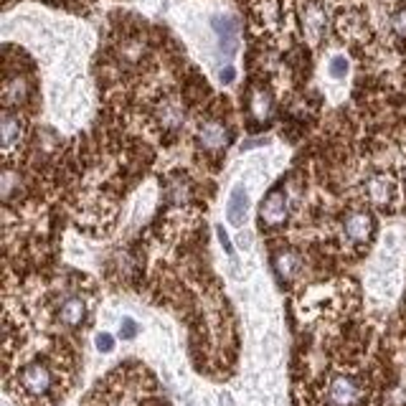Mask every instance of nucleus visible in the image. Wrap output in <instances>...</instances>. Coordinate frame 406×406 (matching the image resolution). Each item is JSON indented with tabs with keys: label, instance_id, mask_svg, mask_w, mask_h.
Here are the masks:
<instances>
[{
	"label": "nucleus",
	"instance_id": "obj_9",
	"mask_svg": "<svg viewBox=\"0 0 406 406\" xmlns=\"http://www.w3.org/2000/svg\"><path fill=\"white\" fill-rule=\"evenodd\" d=\"M297 269H300V257H297V252H292V249L277 252V257H274V272H277V277L292 279L297 274Z\"/></svg>",
	"mask_w": 406,
	"mask_h": 406
},
{
	"label": "nucleus",
	"instance_id": "obj_21",
	"mask_svg": "<svg viewBox=\"0 0 406 406\" xmlns=\"http://www.w3.org/2000/svg\"><path fill=\"white\" fill-rule=\"evenodd\" d=\"M97 348L102 350V353H110V350L115 348V338H112L110 333H102V336H97Z\"/></svg>",
	"mask_w": 406,
	"mask_h": 406
},
{
	"label": "nucleus",
	"instance_id": "obj_22",
	"mask_svg": "<svg viewBox=\"0 0 406 406\" xmlns=\"http://www.w3.org/2000/svg\"><path fill=\"white\" fill-rule=\"evenodd\" d=\"M13 186H15V173L6 170V173H3V196H6V198H11V194H13Z\"/></svg>",
	"mask_w": 406,
	"mask_h": 406
},
{
	"label": "nucleus",
	"instance_id": "obj_17",
	"mask_svg": "<svg viewBox=\"0 0 406 406\" xmlns=\"http://www.w3.org/2000/svg\"><path fill=\"white\" fill-rule=\"evenodd\" d=\"M345 71H348V61H345V56H336L333 61H330V74L336 79L345 77Z\"/></svg>",
	"mask_w": 406,
	"mask_h": 406
},
{
	"label": "nucleus",
	"instance_id": "obj_6",
	"mask_svg": "<svg viewBox=\"0 0 406 406\" xmlns=\"http://www.w3.org/2000/svg\"><path fill=\"white\" fill-rule=\"evenodd\" d=\"M198 142L201 148L206 150H221L226 148V142H229V129L221 122H206L198 132Z\"/></svg>",
	"mask_w": 406,
	"mask_h": 406
},
{
	"label": "nucleus",
	"instance_id": "obj_2",
	"mask_svg": "<svg viewBox=\"0 0 406 406\" xmlns=\"http://www.w3.org/2000/svg\"><path fill=\"white\" fill-rule=\"evenodd\" d=\"M23 388H26L31 396H44L51 388V371L44 366V363H31V366L23 368Z\"/></svg>",
	"mask_w": 406,
	"mask_h": 406
},
{
	"label": "nucleus",
	"instance_id": "obj_3",
	"mask_svg": "<svg viewBox=\"0 0 406 406\" xmlns=\"http://www.w3.org/2000/svg\"><path fill=\"white\" fill-rule=\"evenodd\" d=\"M211 23H213V31H216V36H219L221 51H224L226 56H234V53H236V49H239V26H236V20H234L231 15H216Z\"/></svg>",
	"mask_w": 406,
	"mask_h": 406
},
{
	"label": "nucleus",
	"instance_id": "obj_8",
	"mask_svg": "<svg viewBox=\"0 0 406 406\" xmlns=\"http://www.w3.org/2000/svg\"><path fill=\"white\" fill-rule=\"evenodd\" d=\"M371 231H374V221H371L368 213L355 211L345 219V234H348L353 241H366V239L371 236Z\"/></svg>",
	"mask_w": 406,
	"mask_h": 406
},
{
	"label": "nucleus",
	"instance_id": "obj_15",
	"mask_svg": "<svg viewBox=\"0 0 406 406\" xmlns=\"http://www.w3.org/2000/svg\"><path fill=\"white\" fill-rule=\"evenodd\" d=\"M368 194H371V198H374L376 203H383V201H388V196H391V183H388L386 178H374V181L368 183Z\"/></svg>",
	"mask_w": 406,
	"mask_h": 406
},
{
	"label": "nucleus",
	"instance_id": "obj_16",
	"mask_svg": "<svg viewBox=\"0 0 406 406\" xmlns=\"http://www.w3.org/2000/svg\"><path fill=\"white\" fill-rule=\"evenodd\" d=\"M160 120H163L165 127H178V125L183 122V115H181V110H178L175 104H165L163 112H160Z\"/></svg>",
	"mask_w": 406,
	"mask_h": 406
},
{
	"label": "nucleus",
	"instance_id": "obj_14",
	"mask_svg": "<svg viewBox=\"0 0 406 406\" xmlns=\"http://www.w3.org/2000/svg\"><path fill=\"white\" fill-rule=\"evenodd\" d=\"M188 194H191V186H188L186 178H173L165 188V196H168L170 203H183V201H188Z\"/></svg>",
	"mask_w": 406,
	"mask_h": 406
},
{
	"label": "nucleus",
	"instance_id": "obj_20",
	"mask_svg": "<svg viewBox=\"0 0 406 406\" xmlns=\"http://www.w3.org/2000/svg\"><path fill=\"white\" fill-rule=\"evenodd\" d=\"M391 26H393V31L399 33V36H406V11H399V13L393 15Z\"/></svg>",
	"mask_w": 406,
	"mask_h": 406
},
{
	"label": "nucleus",
	"instance_id": "obj_7",
	"mask_svg": "<svg viewBox=\"0 0 406 406\" xmlns=\"http://www.w3.org/2000/svg\"><path fill=\"white\" fill-rule=\"evenodd\" d=\"M84 317H87V305L84 300H79V297H69V300H64L61 307H58V320L64 322V325H69V328L82 325Z\"/></svg>",
	"mask_w": 406,
	"mask_h": 406
},
{
	"label": "nucleus",
	"instance_id": "obj_13",
	"mask_svg": "<svg viewBox=\"0 0 406 406\" xmlns=\"http://www.w3.org/2000/svg\"><path fill=\"white\" fill-rule=\"evenodd\" d=\"M303 23H305V31H307L312 39H317V36L325 31V26H328V18H325V13H322V8L310 6L307 13L303 15Z\"/></svg>",
	"mask_w": 406,
	"mask_h": 406
},
{
	"label": "nucleus",
	"instance_id": "obj_5",
	"mask_svg": "<svg viewBox=\"0 0 406 406\" xmlns=\"http://www.w3.org/2000/svg\"><path fill=\"white\" fill-rule=\"evenodd\" d=\"M246 211H249V196H246L244 186H236L229 196V206H226V216L231 226H244Z\"/></svg>",
	"mask_w": 406,
	"mask_h": 406
},
{
	"label": "nucleus",
	"instance_id": "obj_10",
	"mask_svg": "<svg viewBox=\"0 0 406 406\" xmlns=\"http://www.w3.org/2000/svg\"><path fill=\"white\" fill-rule=\"evenodd\" d=\"M28 97V84L23 77H11L3 87V99H6L8 107H13V104H23Z\"/></svg>",
	"mask_w": 406,
	"mask_h": 406
},
{
	"label": "nucleus",
	"instance_id": "obj_12",
	"mask_svg": "<svg viewBox=\"0 0 406 406\" xmlns=\"http://www.w3.org/2000/svg\"><path fill=\"white\" fill-rule=\"evenodd\" d=\"M249 107H252V115L257 117V120H269L272 107H274V102H272V94H269V91H267V89H257V91H252Z\"/></svg>",
	"mask_w": 406,
	"mask_h": 406
},
{
	"label": "nucleus",
	"instance_id": "obj_4",
	"mask_svg": "<svg viewBox=\"0 0 406 406\" xmlns=\"http://www.w3.org/2000/svg\"><path fill=\"white\" fill-rule=\"evenodd\" d=\"M361 396V388L353 379L348 376H338L333 383H330V401L336 406H353Z\"/></svg>",
	"mask_w": 406,
	"mask_h": 406
},
{
	"label": "nucleus",
	"instance_id": "obj_18",
	"mask_svg": "<svg viewBox=\"0 0 406 406\" xmlns=\"http://www.w3.org/2000/svg\"><path fill=\"white\" fill-rule=\"evenodd\" d=\"M120 336L125 338V341H129V338L137 336V325L132 317H122V325H120Z\"/></svg>",
	"mask_w": 406,
	"mask_h": 406
},
{
	"label": "nucleus",
	"instance_id": "obj_19",
	"mask_svg": "<svg viewBox=\"0 0 406 406\" xmlns=\"http://www.w3.org/2000/svg\"><path fill=\"white\" fill-rule=\"evenodd\" d=\"M216 234H219V241H221V246H224V249H226V257L236 259V252H234V244H231V239H229V234L224 231V226H219V229H216Z\"/></svg>",
	"mask_w": 406,
	"mask_h": 406
},
{
	"label": "nucleus",
	"instance_id": "obj_11",
	"mask_svg": "<svg viewBox=\"0 0 406 406\" xmlns=\"http://www.w3.org/2000/svg\"><path fill=\"white\" fill-rule=\"evenodd\" d=\"M0 135H3V148L11 150L15 145V142L20 140V120L15 115H11V112H6L3 115V120H0Z\"/></svg>",
	"mask_w": 406,
	"mask_h": 406
},
{
	"label": "nucleus",
	"instance_id": "obj_1",
	"mask_svg": "<svg viewBox=\"0 0 406 406\" xmlns=\"http://www.w3.org/2000/svg\"><path fill=\"white\" fill-rule=\"evenodd\" d=\"M287 213H290V201L282 191H272L269 196L265 198L262 208H259V216H262V224L267 226H277L287 219Z\"/></svg>",
	"mask_w": 406,
	"mask_h": 406
},
{
	"label": "nucleus",
	"instance_id": "obj_23",
	"mask_svg": "<svg viewBox=\"0 0 406 406\" xmlns=\"http://www.w3.org/2000/svg\"><path fill=\"white\" fill-rule=\"evenodd\" d=\"M234 77H236V71H234V66H226V69H221V74H219V79H221V82H224V84H231Z\"/></svg>",
	"mask_w": 406,
	"mask_h": 406
}]
</instances>
